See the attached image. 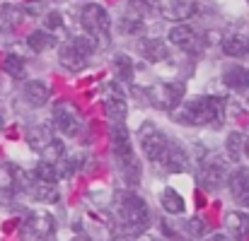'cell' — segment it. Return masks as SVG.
I'll list each match as a JSON object with an SVG mask.
<instances>
[{
    "label": "cell",
    "mask_w": 249,
    "mask_h": 241,
    "mask_svg": "<svg viewBox=\"0 0 249 241\" xmlns=\"http://www.w3.org/2000/svg\"><path fill=\"white\" fill-rule=\"evenodd\" d=\"M116 215H119V227L114 229V237H126V239H138L150 225V212L148 205L141 195L133 191H116L114 195Z\"/></svg>",
    "instance_id": "6da1fadb"
},
{
    "label": "cell",
    "mask_w": 249,
    "mask_h": 241,
    "mask_svg": "<svg viewBox=\"0 0 249 241\" xmlns=\"http://www.w3.org/2000/svg\"><path fill=\"white\" fill-rule=\"evenodd\" d=\"M109 143H111V152L114 160L119 164L121 178L126 181L128 188H136L141 183V164L133 152V143H131V133L124 123H114L111 133H109Z\"/></svg>",
    "instance_id": "7a4b0ae2"
},
{
    "label": "cell",
    "mask_w": 249,
    "mask_h": 241,
    "mask_svg": "<svg viewBox=\"0 0 249 241\" xmlns=\"http://www.w3.org/2000/svg\"><path fill=\"white\" fill-rule=\"evenodd\" d=\"M177 118L181 123L189 126H223L225 121V96H213V94H203L196 99H189Z\"/></svg>",
    "instance_id": "3957f363"
},
{
    "label": "cell",
    "mask_w": 249,
    "mask_h": 241,
    "mask_svg": "<svg viewBox=\"0 0 249 241\" xmlns=\"http://www.w3.org/2000/svg\"><path fill=\"white\" fill-rule=\"evenodd\" d=\"M99 44L94 39H89L87 34H78L73 39H68L63 46H61V53H58V61L66 70H83L92 56V51L97 48Z\"/></svg>",
    "instance_id": "277c9868"
},
{
    "label": "cell",
    "mask_w": 249,
    "mask_h": 241,
    "mask_svg": "<svg viewBox=\"0 0 249 241\" xmlns=\"http://www.w3.org/2000/svg\"><path fill=\"white\" fill-rule=\"evenodd\" d=\"M80 24H83V32L94 39L97 44H109V27H111V17L107 12L104 5H97V2H87L80 12Z\"/></svg>",
    "instance_id": "5b68a950"
},
{
    "label": "cell",
    "mask_w": 249,
    "mask_h": 241,
    "mask_svg": "<svg viewBox=\"0 0 249 241\" xmlns=\"http://www.w3.org/2000/svg\"><path fill=\"white\" fill-rule=\"evenodd\" d=\"M138 140H141V150H143V155H145L148 160L155 161V164H162L172 140L167 138L153 121L141 123V128H138Z\"/></svg>",
    "instance_id": "8992f818"
},
{
    "label": "cell",
    "mask_w": 249,
    "mask_h": 241,
    "mask_svg": "<svg viewBox=\"0 0 249 241\" xmlns=\"http://www.w3.org/2000/svg\"><path fill=\"white\" fill-rule=\"evenodd\" d=\"M184 96V82H160L148 89V99L167 111H174Z\"/></svg>",
    "instance_id": "52a82bcc"
},
{
    "label": "cell",
    "mask_w": 249,
    "mask_h": 241,
    "mask_svg": "<svg viewBox=\"0 0 249 241\" xmlns=\"http://www.w3.org/2000/svg\"><path fill=\"white\" fill-rule=\"evenodd\" d=\"M169 44H174V46H179L181 51H186V53H194V56H198L203 48H206V41H203V36L201 34H196L191 27H186V24H174L172 29H169Z\"/></svg>",
    "instance_id": "ba28073f"
},
{
    "label": "cell",
    "mask_w": 249,
    "mask_h": 241,
    "mask_svg": "<svg viewBox=\"0 0 249 241\" xmlns=\"http://www.w3.org/2000/svg\"><path fill=\"white\" fill-rule=\"evenodd\" d=\"M228 178V169H225V161L220 157H206L201 169H198V181L206 191H218Z\"/></svg>",
    "instance_id": "9c48e42d"
},
{
    "label": "cell",
    "mask_w": 249,
    "mask_h": 241,
    "mask_svg": "<svg viewBox=\"0 0 249 241\" xmlns=\"http://www.w3.org/2000/svg\"><path fill=\"white\" fill-rule=\"evenodd\" d=\"M102 104H104L107 116H109L111 121H116V123H121V121L126 118V113H128L126 99H124V94L119 92L116 84H104V87H102Z\"/></svg>",
    "instance_id": "30bf717a"
},
{
    "label": "cell",
    "mask_w": 249,
    "mask_h": 241,
    "mask_svg": "<svg viewBox=\"0 0 249 241\" xmlns=\"http://www.w3.org/2000/svg\"><path fill=\"white\" fill-rule=\"evenodd\" d=\"M53 123H56V130L66 138H75L80 130V121L68 104H58L53 109Z\"/></svg>",
    "instance_id": "8fae6325"
},
{
    "label": "cell",
    "mask_w": 249,
    "mask_h": 241,
    "mask_svg": "<svg viewBox=\"0 0 249 241\" xmlns=\"http://www.w3.org/2000/svg\"><path fill=\"white\" fill-rule=\"evenodd\" d=\"M228 186H230V193H232L235 203L242 205V208H249V169L247 166H237L230 174Z\"/></svg>",
    "instance_id": "7c38bea8"
},
{
    "label": "cell",
    "mask_w": 249,
    "mask_h": 241,
    "mask_svg": "<svg viewBox=\"0 0 249 241\" xmlns=\"http://www.w3.org/2000/svg\"><path fill=\"white\" fill-rule=\"evenodd\" d=\"M196 10H198V5L194 0H167L165 5H162V17L181 24L184 19L194 17Z\"/></svg>",
    "instance_id": "4fadbf2b"
},
{
    "label": "cell",
    "mask_w": 249,
    "mask_h": 241,
    "mask_svg": "<svg viewBox=\"0 0 249 241\" xmlns=\"http://www.w3.org/2000/svg\"><path fill=\"white\" fill-rule=\"evenodd\" d=\"M24 234L29 239H36V241H44L46 237L53 234V220L44 212L39 215H29V220L24 222Z\"/></svg>",
    "instance_id": "5bb4252c"
},
{
    "label": "cell",
    "mask_w": 249,
    "mask_h": 241,
    "mask_svg": "<svg viewBox=\"0 0 249 241\" xmlns=\"http://www.w3.org/2000/svg\"><path fill=\"white\" fill-rule=\"evenodd\" d=\"M162 166H165L169 174H184V171H189V155H186V150L179 143L172 140L165 160H162Z\"/></svg>",
    "instance_id": "9a60e30c"
},
{
    "label": "cell",
    "mask_w": 249,
    "mask_h": 241,
    "mask_svg": "<svg viewBox=\"0 0 249 241\" xmlns=\"http://www.w3.org/2000/svg\"><path fill=\"white\" fill-rule=\"evenodd\" d=\"M27 145L34 150V152H46L51 145H53V133L49 130V126H32L27 128Z\"/></svg>",
    "instance_id": "2e32d148"
},
{
    "label": "cell",
    "mask_w": 249,
    "mask_h": 241,
    "mask_svg": "<svg viewBox=\"0 0 249 241\" xmlns=\"http://www.w3.org/2000/svg\"><path fill=\"white\" fill-rule=\"evenodd\" d=\"M138 48H141V56L148 63H160V61H165L169 56V48H167V44L162 39H143L138 44Z\"/></svg>",
    "instance_id": "e0dca14e"
},
{
    "label": "cell",
    "mask_w": 249,
    "mask_h": 241,
    "mask_svg": "<svg viewBox=\"0 0 249 241\" xmlns=\"http://www.w3.org/2000/svg\"><path fill=\"white\" fill-rule=\"evenodd\" d=\"M27 193H29V195H32L34 200H39V203H56V200L61 198V193H58L56 183H49V181H39L36 176H34L32 186L27 188Z\"/></svg>",
    "instance_id": "ac0fdd59"
},
{
    "label": "cell",
    "mask_w": 249,
    "mask_h": 241,
    "mask_svg": "<svg viewBox=\"0 0 249 241\" xmlns=\"http://www.w3.org/2000/svg\"><path fill=\"white\" fill-rule=\"evenodd\" d=\"M223 51L228 56H232V58H245V56H249V34H242V32L228 34L223 39Z\"/></svg>",
    "instance_id": "d6986e66"
},
{
    "label": "cell",
    "mask_w": 249,
    "mask_h": 241,
    "mask_svg": "<svg viewBox=\"0 0 249 241\" xmlns=\"http://www.w3.org/2000/svg\"><path fill=\"white\" fill-rule=\"evenodd\" d=\"M22 94H24V99L32 104V106H44L46 101H49V84L41 80H29L24 82V89H22Z\"/></svg>",
    "instance_id": "ffe728a7"
},
{
    "label": "cell",
    "mask_w": 249,
    "mask_h": 241,
    "mask_svg": "<svg viewBox=\"0 0 249 241\" xmlns=\"http://www.w3.org/2000/svg\"><path fill=\"white\" fill-rule=\"evenodd\" d=\"M225 227H228V232L237 241H245L249 234V215L237 212V210L228 212V215H225Z\"/></svg>",
    "instance_id": "44dd1931"
},
{
    "label": "cell",
    "mask_w": 249,
    "mask_h": 241,
    "mask_svg": "<svg viewBox=\"0 0 249 241\" xmlns=\"http://www.w3.org/2000/svg\"><path fill=\"white\" fill-rule=\"evenodd\" d=\"M223 82L235 92H245V89H249V68H242V65L228 68L223 75Z\"/></svg>",
    "instance_id": "7402d4cb"
},
{
    "label": "cell",
    "mask_w": 249,
    "mask_h": 241,
    "mask_svg": "<svg viewBox=\"0 0 249 241\" xmlns=\"http://www.w3.org/2000/svg\"><path fill=\"white\" fill-rule=\"evenodd\" d=\"M27 10L24 7H17V5H0V29L10 32L15 29L22 19H24Z\"/></svg>",
    "instance_id": "603a6c76"
},
{
    "label": "cell",
    "mask_w": 249,
    "mask_h": 241,
    "mask_svg": "<svg viewBox=\"0 0 249 241\" xmlns=\"http://www.w3.org/2000/svg\"><path fill=\"white\" fill-rule=\"evenodd\" d=\"M27 46H29L32 51L41 53V51L56 46V36H53L49 29H36V32H32V34L27 36Z\"/></svg>",
    "instance_id": "cb8c5ba5"
},
{
    "label": "cell",
    "mask_w": 249,
    "mask_h": 241,
    "mask_svg": "<svg viewBox=\"0 0 249 241\" xmlns=\"http://www.w3.org/2000/svg\"><path fill=\"white\" fill-rule=\"evenodd\" d=\"M160 203H162L165 212H169V215H181L184 208H186V205H184V198H181L174 188H165V191H162Z\"/></svg>",
    "instance_id": "d4e9b609"
},
{
    "label": "cell",
    "mask_w": 249,
    "mask_h": 241,
    "mask_svg": "<svg viewBox=\"0 0 249 241\" xmlns=\"http://www.w3.org/2000/svg\"><path fill=\"white\" fill-rule=\"evenodd\" d=\"M32 174H34L39 181H49V183H56V181L61 178V171H58L56 161H49V160L39 161V164H36V169H34Z\"/></svg>",
    "instance_id": "484cf974"
},
{
    "label": "cell",
    "mask_w": 249,
    "mask_h": 241,
    "mask_svg": "<svg viewBox=\"0 0 249 241\" xmlns=\"http://www.w3.org/2000/svg\"><path fill=\"white\" fill-rule=\"evenodd\" d=\"M114 70H116V78L121 82H133V63L126 53L114 56Z\"/></svg>",
    "instance_id": "4316f807"
},
{
    "label": "cell",
    "mask_w": 249,
    "mask_h": 241,
    "mask_svg": "<svg viewBox=\"0 0 249 241\" xmlns=\"http://www.w3.org/2000/svg\"><path fill=\"white\" fill-rule=\"evenodd\" d=\"M225 150H228V157L232 161H237L245 155V135L242 133H230L228 140H225Z\"/></svg>",
    "instance_id": "83f0119b"
},
{
    "label": "cell",
    "mask_w": 249,
    "mask_h": 241,
    "mask_svg": "<svg viewBox=\"0 0 249 241\" xmlns=\"http://www.w3.org/2000/svg\"><path fill=\"white\" fill-rule=\"evenodd\" d=\"M131 7L136 10V15H162V5L158 0H131Z\"/></svg>",
    "instance_id": "f1b7e54d"
},
{
    "label": "cell",
    "mask_w": 249,
    "mask_h": 241,
    "mask_svg": "<svg viewBox=\"0 0 249 241\" xmlns=\"http://www.w3.org/2000/svg\"><path fill=\"white\" fill-rule=\"evenodd\" d=\"M2 68H5V73H10L12 78H22V75H24V61H22L17 53H7Z\"/></svg>",
    "instance_id": "f546056e"
},
{
    "label": "cell",
    "mask_w": 249,
    "mask_h": 241,
    "mask_svg": "<svg viewBox=\"0 0 249 241\" xmlns=\"http://www.w3.org/2000/svg\"><path fill=\"white\" fill-rule=\"evenodd\" d=\"M206 232H208V227H206V220L203 217H198V215L189 217V222H186V234L189 237H203Z\"/></svg>",
    "instance_id": "4dcf8cb0"
},
{
    "label": "cell",
    "mask_w": 249,
    "mask_h": 241,
    "mask_svg": "<svg viewBox=\"0 0 249 241\" xmlns=\"http://www.w3.org/2000/svg\"><path fill=\"white\" fill-rule=\"evenodd\" d=\"M44 24H46L49 32L56 29V27H63V15H61V12H49L46 19H44Z\"/></svg>",
    "instance_id": "1f68e13d"
},
{
    "label": "cell",
    "mask_w": 249,
    "mask_h": 241,
    "mask_svg": "<svg viewBox=\"0 0 249 241\" xmlns=\"http://www.w3.org/2000/svg\"><path fill=\"white\" fill-rule=\"evenodd\" d=\"M136 241H162L160 237H148V234H143V237H138Z\"/></svg>",
    "instance_id": "d6a6232c"
},
{
    "label": "cell",
    "mask_w": 249,
    "mask_h": 241,
    "mask_svg": "<svg viewBox=\"0 0 249 241\" xmlns=\"http://www.w3.org/2000/svg\"><path fill=\"white\" fill-rule=\"evenodd\" d=\"M208 241H230V239H228L225 234H213V237H211Z\"/></svg>",
    "instance_id": "836d02e7"
},
{
    "label": "cell",
    "mask_w": 249,
    "mask_h": 241,
    "mask_svg": "<svg viewBox=\"0 0 249 241\" xmlns=\"http://www.w3.org/2000/svg\"><path fill=\"white\" fill-rule=\"evenodd\" d=\"M0 126H5V109H2V104H0Z\"/></svg>",
    "instance_id": "e575fe53"
},
{
    "label": "cell",
    "mask_w": 249,
    "mask_h": 241,
    "mask_svg": "<svg viewBox=\"0 0 249 241\" xmlns=\"http://www.w3.org/2000/svg\"><path fill=\"white\" fill-rule=\"evenodd\" d=\"M245 155L249 157V133H247V138H245Z\"/></svg>",
    "instance_id": "d590c367"
},
{
    "label": "cell",
    "mask_w": 249,
    "mask_h": 241,
    "mask_svg": "<svg viewBox=\"0 0 249 241\" xmlns=\"http://www.w3.org/2000/svg\"><path fill=\"white\" fill-rule=\"evenodd\" d=\"M111 241H136V239H126V237H114Z\"/></svg>",
    "instance_id": "8d00e7d4"
}]
</instances>
